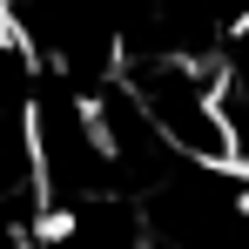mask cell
I'll return each instance as SVG.
<instances>
[{
  "instance_id": "1",
  "label": "cell",
  "mask_w": 249,
  "mask_h": 249,
  "mask_svg": "<svg viewBox=\"0 0 249 249\" xmlns=\"http://www.w3.org/2000/svg\"><path fill=\"white\" fill-rule=\"evenodd\" d=\"M0 249H34V236H27V209H20V202H0Z\"/></svg>"
}]
</instances>
